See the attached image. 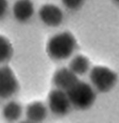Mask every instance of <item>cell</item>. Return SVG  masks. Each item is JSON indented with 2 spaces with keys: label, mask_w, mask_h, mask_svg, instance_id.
<instances>
[{
  "label": "cell",
  "mask_w": 119,
  "mask_h": 123,
  "mask_svg": "<svg viewBox=\"0 0 119 123\" xmlns=\"http://www.w3.org/2000/svg\"><path fill=\"white\" fill-rule=\"evenodd\" d=\"M76 39L72 34L62 32L57 34L49 40L47 52L54 60H65L73 54L76 48Z\"/></svg>",
  "instance_id": "obj_1"
},
{
  "label": "cell",
  "mask_w": 119,
  "mask_h": 123,
  "mask_svg": "<svg viewBox=\"0 0 119 123\" xmlns=\"http://www.w3.org/2000/svg\"><path fill=\"white\" fill-rule=\"evenodd\" d=\"M66 92L71 106L78 110H86L91 108L96 100V94L93 87L80 80Z\"/></svg>",
  "instance_id": "obj_2"
},
{
  "label": "cell",
  "mask_w": 119,
  "mask_h": 123,
  "mask_svg": "<svg viewBox=\"0 0 119 123\" xmlns=\"http://www.w3.org/2000/svg\"><path fill=\"white\" fill-rule=\"evenodd\" d=\"M117 73L107 67L96 66L90 71V80L93 86L100 93L109 92L118 82Z\"/></svg>",
  "instance_id": "obj_3"
},
{
  "label": "cell",
  "mask_w": 119,
  "mask_h": 123,
  "mask_svg": "<svg viewBox=\"0 0 119 123\" xmlns=\"http://www.w3.org/2000/svg\"><path fill=\"white\" fill-rule=\"evenodd\" d=\"M48 101L49 109L56 116H65L72 107L66 91L57 88L49 93Z\"/></svg>",
  "instance_id": "obj_4"
},
{
  "label": "cell",
  "mask_w": 119,
  "mask_h": 123,
  "mask_svg": "<svg viewBox=\"0 0 119 123\" xmlns=\"http://www.w3.org/2000/svg\"><path fill=\"white\" fill-rule=\"evenodd\" d=\"M19 84L9 67H0V98H9L18 91Z\"/></svg>",
  "instance_id": "obj_5"
},
{
  "label": "cell",
  "mask_w": 119,
  "mask_h": 123,
  "mask_svg": "<svg viewBox=\"0 0 119 123\" xmlns=\"http://www.w3.org/2000/svg\"><path fill=\"white\" fill-rule=\"evenodd\" d=\"M39 17L48 26L55 27L61 25L63 21V12L54 4H44L39 11Z\"/></svg>",
  "instance_id": "obj_6"
},
{
  "label": "cell",
  "mask_w": 119,
  "mask_h": 123,
  "mask_svg": "<svg viewBox=\"0 0 119 123\" xmlns=\"http://www.w3.org/2000/svg\"><path fill=\"white\" fill-rule=\"evenodd\" d=\"M78 80V76L75 74L69 67H63L57 70L53 77V82L55 86L64 91L69 90Z\"/></svg>",
  "instance_id": "obj_7"
},
{
  "label": "cell",
  "mask_w": 119,
  "mask_h": 123,
  "mask_svg": "<svg viewBox=\"0 0 119 123\" xmlns=\"http://www.w3.org/2000/svg\"><path fill=\"white\" fill-rule=\"evenodd\" d=\"M13 11L17 21L25 22L33 17L35 7L31 0H17L13 5Z\"/></svg>",
  "instance_id": "obj_8"
},
{
  "label": "cell",
  "mask_w": 119,
  "mask_h": 123,
  "mask_svg": "<svg viewBox=\"0 0 119 123\" xmlns=\"http://www.w3.org/2000/svg\"><path fill=\"white\" fill-rule=\"evenodd\" d=\"M48 110L43 103L35 102L27 107L25 116L29 122H40L47 117Z\"/></svg>",
  "instance_id": "obj_9"
},
{
  "label": "cell",
  "mask_w": 119,
  "mask_h": 123,
  "mask_svg": "<svg viewBox=\"0 0 119 123\" xmlns=\"http://www.w3.org/2000/svg\"><path fill=\"white\" fill-rule=\"evenodd\" d=\"M90 62L86 56L76 55L69 63V68L77 76H84L90 70Z\"/></svg>",
  "instance_id": "obj_10"
},
{
  "label": "cell",
  "mask_w": 119,
  "mask_h": 123,
  "mask_svg": "<svg viewBox=\"0 0 119 123\" xmlns=\"http://www.w3.org/2000/svg\"><path fill=\"white\" fill-rule=\"evenodd\" d=\"M22 113L21 106L17 102L11 101L4 106L3 109V116L8 122H15L21 117Z\"/></svg>",
  "instance_id": "obj_11"
},
{
  "label": "cell",
  "mask_w": 119,
  "mask_h": 123,
  "mask_svg": "<svg viewBox=\"0 0 119 123\" xmlns=\"http://www.w3.org/2000/svg\"><path fill=\"white\" fill-rule=\"evenodd\" d=\"M13 54V49L6 37L0 35V63L8 61Z\"/></svg>",
  "instance_id": "obj_12"
},
{
  "label": "cell",
  "mask_w": 119,
  "mask_h": 123,
  "mask_svg": "<svg viewBox=\"0 0 119 123\" xmlns=\"http://www.w3.org/2000/svg\"><path fill=\"white\" fill-rule=\"evenodd\" d=\"M85 0H62L63 4L69 10H77L82 6Z\"/></svg>",
  "instance_id": "obj_13"
},
{
  "label": "cell",
  "mask_w": 119,
  "mask_h": 123,
  "mask_svg": "<svg viewBox=\"0 0 119 123\" xmlns=\"http://www.w3.org/2000/svg\"><path fill=\"white\" fill-rule=\"evenodd\" d=\"M8 8V3L7 0H0V19L5 16Z\"/></svg>",
  "instance_id": "obj_14"
},
{
  "label": "cell",
  "mask_w": 119,
  "mask_h": 123,
  "mask_svg": "<svg viewBox=\"0 0 119 123\" xmlns=\"http://www.w3.org/2000/svg\"><path fill=\"white\" fill-rule=\"evenodd\" d=\"M113 1H114L116 3H118V4H119V0H113Z\"/></svg>",
  "instance_id": "obj_15"
}]
</instances>
